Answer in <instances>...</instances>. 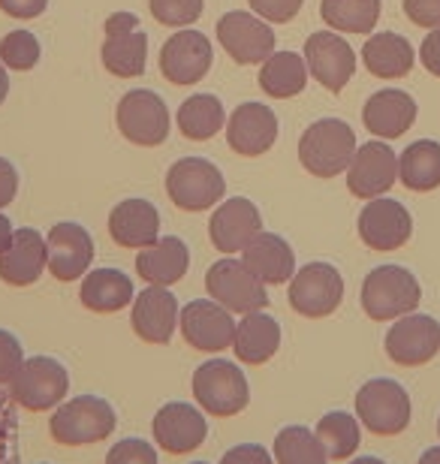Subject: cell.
<instances>
[{"label": "cell", "instance_id": "obj_1", "mask_svg": "<svg viewBox=\"0 0 440 464\" xmlns=\"http://www.w3.org/2000/svg\"><path fill=\"white\" fill-rule=\"evenodd\" d=\"M356 154V133L347 121L323 118L314 121L298 139V163L314 179H335L347 172Z\"/></svg>", "mask_w": 440, "mask_h": 464}, {"label": "cell", "instance_id": "obj_2", "mask_svg": "<svg viewBox=\"0 0 440 464\" xmlns=\"http://www.w3.org/2000/svg\"><path fill=\"white\" fill-rule=\"evenodd\" d=\"M419 299L423 286L405 266H377L362 281V311L377 323L407 317L419 308Z\"/></svg>", "mask_w": 440, "mask_h": 464}, {"label": "cell", "instance_id": "obj_3", "mask_svg": "<svg viewBox=\"0 0 440 464\" xmlns=\"http://www.w3.org/2000/svg\"><path fill=\"white\" fill-rule=\"evenodd\" d=\"M49 429L61 447H88V443L106 440L115 431V411L106 398L79 395L54 411Z\"/></svg>", "mask_w": 440, "mask_h": 464}, {"label": "cell", "instance_id": "obj_4", "mask_svg": "<svg viewBox=\"0 0 440 464\" xmlns=\"http://www.w3.org/2000/svg\"><path fill=\"white\" fill-rule=\"evenodd\" d=\"M356 416L371 434L396 438L410 425V395L398 380L377 377L356 392Z\"/></svg>", "mask_w": 440, "mask_h": 464}, {"label": "cell", "instance_id": "obj_5", "mask_svg": "<svg viewBox=\"0 0 440 464\" xmlns=\"http://www.w3.org/2000/svg\"><path fill=\"white\" fill-rule=\"evenodd\" d=\"M193 398L200 401L205 413L227 420V416H236L245 411L250 401V389H248V380L236 362L211 359L196 368Z\"/></svg>", "mask_w": 440, "mask_h": 464}, {"label": "cell", "instance_id": "obj_6", "mask_svg": "<svg viewBox=\"0 0 440 464\" xmlns=\"http://www.w3.org/2000/svg\"><path fill=\"white\" fill-rule=\"evenodd\" d=\"M166 193H170L172 206L181 211H209L214 208V202L223 199L227 181H223V172L211 160L184 157L166 172Z\"/></svg>", "mask_w": 440, "mask_h": 464}, {"label": "cell", "instance_id": "obj_7", "mask_svg": "<svg viewBox=\"0 0 440 464\" xmlns=\"http://www.w3.org/2000/svg\"><path fill=\"white\" fill-rule=\"evenodd\" d=\"M70 374L58 359L52 356H34L24 359V365L18 368V374L9 380V395L15 404H22L24 411L43 413L58 407L67 398Z\"/></svg>", "mask_w": 440, "mask_h": 464}, {"label": "cell", "instance_id": "obj_8", "mask_svg": "<svg viewBox=\"0 0 440 464\" xmlns=\"http://www.w3.org/2000/svg\"><path fill=\"white\" fill-rule=\"evenodd\" d=\"M205 290L232 314H254L269 304L266 284L241 259H218L205 272Z\"/></svg>", "mask_w": 440, "mask_h": 464}, {"label": "cell", "instance_id": "obj_9", "mask_svg": "<svg viewBox=\"0 0 440 464\" xmlns=\"http://www.w3.org/2000/svg\"><path fill=\"white\" fill-rule=\"evenodd\" d=\"M115 124L127 142L157 148L170 139V109H166V103L154 91L136 88L118 100Z\"/></svg>", "mask_w": 440, "mask_h": 464}, {"label": "cell", "instance_id": "obj_10", "mask_svg": "<svg viewBox=\"0 0 440 464\" xmlns=\"http://www.w3.org/2000/svg\"><path fill=\"white\" fill-rule=\"evenodd\" d=\"M344 299V277L329 263H308L289 281V304L296 314L311 320L329 317Z\"/></svg>", "mask_w": 440, "mask_h": 464}, {"label": "cell", "instance_id": "obj_11", "mask_svg": "<svg viewBox=\"0 0 440 464\" xmlns=\"http://www.w3.org/2000/svg\"><path fill=\"white\" fill-rule=\"evenodd\" d=\"M148 36L133 13H112L106 18V43H103V67L118 79H136L145 72Z\"/></svg>", "mask_w": 440, "mask_h": 464}, {"label": "cell", "instance_id": "obj_12", "mask_svg": "<svg viewBox=\"0 0 440 464\" xmlns=\"http://www.w3.org/2000/svg\"><path fill=\"white\" fill-rule=\"evenodd\" d=\"M356 229H359L365 247L389 254V250L405 247L410 241V236H414V218H410V211L401 202L377 197L359 211Z\"/></svg>", "mask_w": 440, "mask_h": 464}, {"label": "cell", "instance_id": "obj_13", "mask_svg": "<svg viewBox=\"0 0 440 464\" xmlns=\"http://www.w3.org/2000/svg\"><path fill=\"white\" fill-rule=\"evenodd\" d=\"M178 326H181V335L187 344L202 353H220L232 347V341H236V320H232V311H227L214 299H196L187 304V308H181Z\"/></svg>", "mask_w": 440, "mask_h": 464}, {"label": "cell", "instance_id": "obj_14", "mask_svg": "<svg viewBox=\"0 0 440 464\" xmlns=\"http://www.w3.org/2000/svg\"><path fill=\"white\" fill-rule=\"evenodd\" d=\"M386 356L396 365L419 368L432 362L440 350V323L428 314H407L398 317L396 326L386 332Z\"/></svg>", "mask_w": 440, "mask_h": 464}, {"label": "cell", "instance_id": "obj_15", "mask_svg": "<svg viewBox=\"0 0 440 464\" xmlns=\"http://www.w3.org/2000/svg\"><path fill=\"white\" fill-rule=\"evenodd\" d=\"M214 61V49L209 36L200 31H178L161 49V72L172 85H196L209 76Z\"/></svg>", "mask_w": 440, "mask_h": 464}, {"label": "cell", "instance_id": "obj_16", "mask_svg": "<svg viewBox=\"0 0 440 464\" xmlns=\"http://www.w3.org/2000/svg\"><path fill=\"white\" fill-rule=\"evenodd\" d=\"M218 43L239 63H263L275 54V31L257 13H227L218 22Z\"/></svg>", "mask_w": 440, "mask_h": 464}, {"label": "cell", "instance_id": "obj_17", "mask_svg": "<svg viewBox=\"0 0 440 464\" xmlns=\"http://www.w3.org/2000/svg\"><path fill=\"white\" fill-rule=\"evenodd\" d=\"M305 63H308V72H311L326 91L338 94L356 72V52L338 34L317 31L308 36V43H305Z\"/></svg>", "mask_w": 440, "mask_h": 464}, {"label": "cell", "instance_id": "obj_18", "mask_svg": "<svg viewBox=\"0 0 440 464\" xmlns=\"http://www.w3.org/2000/svg\"><path fill=\"white\" fill-rule=\"evenodd\" d=\"M398 179V157L386 142H365L356 148L353 163L347 169V188L359 199L383 197Z\"/></svg>", "mask_w": 440, "mask_h": 464}, {"label": "cell", "instance_id": "obj_19", "mask_svg": "<svg viewBox=\"0 0 440 464\" xmlns=\"http://www.w3.org/2000/svg\"><path fill=\"white\" fill-rule=\"evenodd\" d=\"M49 247V272L58 281H79L93 263V238L85 227L79 224H54L45 236Z\"/></svg>", "mask_w": 440, "mask_h": 464}, {"label": "cell", "instance_id": "obj_20", "mask_svg": "<svg viewBox=\"0 0 440 464\" xmlns=\"http://www.w3.org/2000/svg\"><path fill=\"white\" fill-rule=\"evenodd\" d=\"M263 232V218L245 197L227 199L209 220V238L220 254H239Z\"/></svg>", "mask_w": 440, "mask_h": 464}, {"label": "cell", "instance_id": "obj_21", "mask_svg": "<svg viewBox=\"0 0 440 464\" xmlns=\"http://www.w3.org/2000/svg\"><path fill=\"white\" fill-rule=\"evenodd\" d=\"M178 299L170 293V286H148L136 295L130 326L145 344H170L172 332L178 326Z\"/></svg>", "mask_w": 440, "mask_h": 464}, {"label": "cell", "instance_id": "obj_22", "mask_svg": "<svg viewBox=\"0 0 440 464\" xmlns=\"http://www.w3.org/2000/svg\"><path fill=\"white\" fill-rule=\"evenodd\" d=\"M152 429L157 447H163L172 456H184V452L202 447L205 434H209V422H205V416L193 404L172 401L157 411Z\"/></svg>", "mask_w": 440, "mask_h": 464}, {"label": "cell", "instance_id": "obj_23", "mask_svg": "<svg viewBox=\"0 0 440 464\" xmlns=\"http://www.w3.org/2000/svg\"><path fill=\"white\" fill-rule=\"evenodd\" d=\"M278 139V118L263 103H241L227 121V142L241 157L266 154Z\"/></svg>", "mask_w": 440, "mask_h": 464}, {"label": "cell", "instance_id": "obj_24", "mask_svg": "<svg viewBox=\"0 0 440 464\" xmlns=\"http://www.w3.org/2000/svg\"><path fill=\"white\" fill-rule=\"evenodd\" d=\"M49 266V247L45 238L31 227H22L0 254V281L9 286H31Z\"/></svg>", "mask_w": 440, "mask_h": 464}, {"label": "cell", "instance_id": "obj_25", "mask_svg": "<svg viewBox=\"0 0 440 464\" xmlns=\"http://www.w3.org/2000/svg\"><path fill=\"white\" fill-rule=\"evenodd\" d=\"M362 121L371 136L377 139H398L405 136L416 121V100L407 91L383 88L368 97L362 109Z\"/></svg>", "mask_w": 440, "mask_h": 464}, {"label": "cell", "instance_id": "obj_26", "mask_svg": "<svg viewBox=\"0 0 440 464\" xmlns=\"http://www.w3.org/2000/svg\"><path fill=\"white\" fill-rule=\"evenodd\" d=\"M109 236L118 247L142 250L161 238V215L148 199H124L109 215Z\"/></svg>", "mask_w": 440, "mask_h": 464}, {"label": "cell", "instance_id": "obj_27", "mask_svg": "<svg viewBox=\"0 0 440 464\" xmlns=\"http://www.w3.org/2000/svg\"><path fill=\"white\" fill-rule=\"evenodd\" d=\"M187 266H191V250L175 236H161L154 245L139 250V256H136L139 277L154 286L178 284L187 275Z\"/></svg>", "mask_w": 440, "mask_h": 464}, {"label": "cell", "instance_id": "obj_28", "mask_svg": "<svg viewBox=\"0 0 440 464\" xmlns=\"http://www.w3.org/2000/svg\"><path fill=\"white\" fill-rule=\"evenodd\" d=\"M250 272H254L263 284H287L296 275V254L287 245V238L275 236V232H259V236L245 247V259H241Z\"/></svg>", "mask_w": 440, "mask_h": 464}, {"label": "cell", "instance_id": "obj_29", "mask_svg": "<svg viewBox=\"0 0 440 464\" xmlns=\"http://www.w3.org/2000/svg\"><path fill=\"white\" fill-rule=\"evenodd\" d=\"M362 61L371 76L377 79H401L414 70V45H410L401 34L383 31L374 34L362 49Z\"/></svg>", "mask_w": 440, "mask_h": 464}, {"label": "cell", "instance_id": "obj_30", "mask_svg": "<svg viewBox=\"0 0 440 464\" xmlns=\"http://www.w3.org/2000/svg\"><path fill=\"white\" fill-rule=\"evenodd\" d=\"M280 347V326L275 317H269L263 311L245 314V320L236 326V341H232V350H236L239 362L245 365H263Z\"/></svg>", "mask_w": 440, "mask_h": 464}, {"label": "cell", "instance_id": "obj_31", "mask_svg": "<svg viewBox=\"0 0 440 464\" xmlns=\"http://www.w3.org/2000/svg\"><path fill=\"white\" fill-rule=\"evenodd\" d=\"M79 299L93 314H115L133 302V281L118 268H93L82 281Z\"/></svg>", "mask_w": 440, "mask_h": 464}, {"label": "cell", "instance_id": "obj_32", "mask_svg": "<svg viewBox=\"0 0 440 464\" xmlns=\"http://www.w3.org/2000/svg\"><path fill=\"white\" fill-rule=\"evenodd\" d=\"M308 85V63L296 52H275L263 61L259 70V88L275 100L298 97Z\"/></svg>", "mask_w": 440, "mask_h": 464}, {"label": "cell", "instance_id": "obj_33", "mask_svg": "<svg viewBox=\"0 0 440 464\" xmlns=\"http://www.w3.org/2000/svg\"><path fill=\"white\" fill-rule=\"evenodd\" d=\"M398 179L407 190L428 193L440 188V142L419 139L398 157Z\"/></svg>", "mask_w": 440, "mask_h": 464}, {"label": "cell", "instance_id": "obj_34", "mask_svg": "<svg viewBox=\"0 0 440 464\" xmlns=\"http://www.w3.org/2000/svg\"><path fill=\"white\" fill-rule=\"evenodd\" d=\"M223 124H227V112H223V103L214 94H193L178 109V130L193 142L211 139Z\"/></svg>", "mask_w": 440, "mask_h": 464}, {"label": "cell", "instance_id": "obj_35", "mask_svg": "<svg viewBox=\"0 0 440 464\" xmlns=\"http://www.w3.org/2000/svg\"><path fill=\"white\" fill-rule=\"evenodd\" d=\"M323 22L344 34H371L380 22V0H323Z\"/></svg>", "mask_w": 440, "mask_h": 464}, {"label": "cell", "instance_id": "obj_36", "mask_svg": "<svg viewBox=\"0 0 440 464\" xmlns=\"http://www.w3.org/2000/svg\"><path fill=\"white\" fill-rule=\"evenodd\" d=\"M275 461L278 464H329L326 447L317 431L305 425H287L275 438Z\"/></svg>", "mask_w": 440, "mask_h": 464}, {"label": "cell", "instance_id": "obj_37", "mask_svg": "<svg viewBox=\"0 0 440 464\" xmlns=\"http://www.w3.org/2000/svg\"><path fill=\"white\" fill-rule=\"evenodd\" d=\"M317 438L326 447V456L341 461V459H350L356 450H359V420H353L350 413L344 411H335V413H326L320 422H317Z\"/></svg>", "mask_w": 440, "mask_h": 464}, {"label": "cell", "instance_id": "obj_38", "mask_svg": "<svg viewBox=\"0 0 440 464\" xmlns=\"http://www.w3.org/2000/svg\"><path fill=\"white\" fill-rule=\"evenodd\" d=\"M0 63L9 70L27 72L40 63V43L31 31H13L0 40Z\"/></svg>", "mask_w": 440, "mask_h": 464}, {"label": "cell", "instance_id": "obj_39", "mask_svg": "<svg viewBox=\"0 0 440 464\" xmlns=\"http://www.w3.org/2000/svg\"><path fill=\"white\" fill-rule=\"evenodd\" d=\"M0 464H22V434L13 395L0 389Z\"/></svg>", "mask_w": 440, "mask_h": 464}, {"label": "cell", "instance_id": "obj_40", "mask_svg": "<svg viewBox=\"0 0 440 464\" xmlns=\"http://www.w3.org/2000/svg\"><path fill=\"white\" fill-rule=\"evenodd\" d=\"M205 0H148V9L166 27H187L200 22Z\"/></svg>", "mask_w": 440, "mask_h": 464}, {"label": "cell", "instance_id": "obj_41", "mask_svg": "<svg viewBox=\"0 0 440 464\" xmlns=\"http://www.w3.org/2000/svg\"><path fill=\"white\" fill-rule=\"evenodd\" d=\"M106 464H157V452L152 443H145L139 438H127V440H118L115 447L109 450Z\"/></svg>", "mask_w": 440, "mask_h": 464}, {"label": "cell", "instance_id": "obj_42", "mask_svg": "<svg viewBox=\"0 0 440 464\" xmlns=\"http://www.w3.org/2000/svg\"><path fill=\"white\" fill-rule=\"evenodd\" d=\"M24 365V350L13 332L0 329V386H9V380L18 374V368Z\"/></svg>", "mask_w": 440, "mask_h": 464}, {"label": "cell", "instance_id": "obj_43", "mask_svg": "<svg viewBox=\"0 0 440 464\" xmlns=\"http://www.w3.org/2000/svg\"><path fill=\"white\" fill-rule=\"evenodd\" d=\"M248 4L259 18H266V22L287 24L298 15V9H302L305 0H248Z\"/></svg>", "mask_w": 440, "mask_h": 464}, {"label": "cell", "instance_id": "obj_44", "mask_svg": "<svg viewBox=\"0 0 440 464\" xmlns=\"http://www.w3.org/2000/svg\"><path fill=\"white\" fill-rule=\"evenodd\" d=\"M405 15L416 27L437 31L440 27V0H405Z\"/></svg>", "mask_w": 440, "mask_h": 464}, {"label": "cell", "instance_id": "obj_45", "mask_svg": "<svg viewBox=\"0 0 440 464\" xmlns=\"http://www.w3.org/2000/svg\"><path fill=\"white\" fill-rule=\"evenodd\" d=\"M220 464H271V456L259 443H241V447H232Z\"/></svg>", "mask_w": 440, "mask_h": 464}, {"label": "cell", "instance_id": "obj_46", "mask_svg": "<svg viewBox=\"0 0 440 464\" xmlns=\"http://www.w3.org/2000/svg\"><path fill=\"white\" fill-rule=\"evenodd\" d=\"M419 61H423V67L432 72V76L440 79V27L432 31L419 45Z\"/></svg>", "mask_w": 440, "mask_h": 464}, {"label": "cell", "instance_id": "obj_47", "mask_svg": "<svg viewBox=\"0 0 440 464\" xmlns=\"http://www.w3.org/2000/svg\"><path fill=\"white\" fill-rule=\"evenodd\" d=\"M49 0H0V9L13 18H36L45 13Z\"/></svg>", "mask_w": 440, "mask_h": 464}, {"label": "cell", "instance_id": "obj_48", "mask_svg": "<svg viewBox=\"0 0 440 464\" xmlns=\"http://www.w3.org/2000/svg\"><path fill=\"white\" fill-rule=\"evenodd\" d=\"M15 193H18V172L6 157H0V208H6L15 199Z\"/></svg>", "mask_w": 440, "mask_h": 464}, {"label": "cell", "instance_id": "obj_49", "mask_svg": "<svg viewBox=\"0 0 440 464\" xmlns=\"http://www.w3.org/2000/svg\"><path fill=\"white\" fill-rule=\"evenodd\" d=\"M13 236H15V229H13V224H9V218L0 211V254L9 247V241H13Z\"/></svg>", "mask_w": 440, "mask_h": 464}, {"label": "cell", "instance_id": "obj_50", "mask_svg": "<svg viewBox=\"0 0 440 464\" xmlns=\"http://www.w3.org/2000/svg\"><path fill=\"white\" fill-rule=\"evenodd\" d=\"M416 464H440V447H428L423 456H419Z\"/></svg>", "mask_w": 440, "mask_h": 464}, {"label": "cell", "instance_id": "obj_51", "mask_svg": "<svg viewBox=\"0 0 440 464\" xmlns=\"http://www.w3.org/2000/svg\"><path fill=\"white\" fill-rule=\"evenodd\" d=\"M6 94H9V76H6V67L0 63V103L6 100Z\"/></svg>", "mask_w": 440, "mask_h": 464}, {"label": "cell", "instance_id": "obj_52", "mask_svg": "<svg viewBox=\"0 0 440 464\" xmlns=\"http://www.w3.org/2000/svg\"><path fill=\"white\" fill-rule=\"evenodd\" d=\"M350 464H386L383 459H374V456H362V459H356V461H350Z\"/></svg>", "mask_w": 440, "mask_h": 464}, {"label": "cell", "instance_id": "obj_53", "mask_svg": "<svg viewBox=\"0 0 440 464\" xmlns=\"http://www.w3.org/2000/svg\"><path fill=\"white\" fill-rule=\"evenodd\" d=\"M437 434H440V420H437Z\"/></svg>", "mask_w": 440, "mask_h": 464}, {"label": "cell", "instance_id": "obj_54", "mask_svg": "<svg viewBox=\"0 0 440 464\" xmlns=\"http://www.w3.org/2000/svg\"><path fill=\"white\" fill-rule=\"evenodd\" d=\"M193 464H205V461H193Z\"/></svg>", "mask_w": 440, "mask_h": 464}]
</instances>
